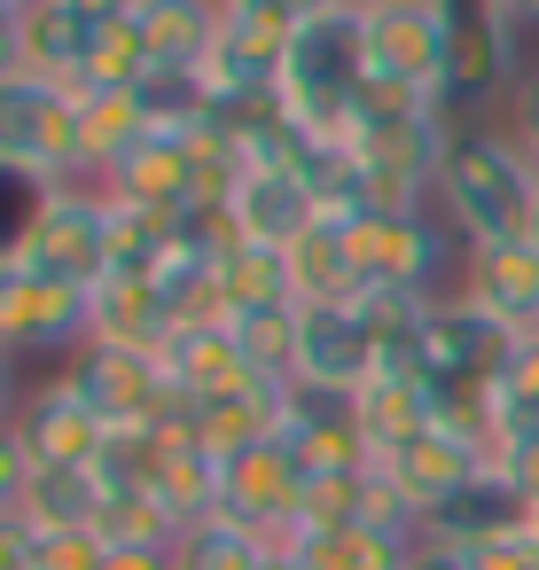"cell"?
Wrapping results in <instances>:
<instances>
[{
    "mask_svg": "<svg viewBox=\"0 0 539 570\" xmlns=\"http://www.w3.org/2000/svg\"><path fill=\"white\" fill-rule=\"evenodd\" d=\"M438 219L453 227L461 250L531 243L539 165L516 149V134H500V126H453L445 165H438Z\"/></svg>",
    "mask_w": 539,
    "mask_h": 570,
    "instance_id": "cell-1",
    "label": "cell"
},
{
    "mask_svg": "<svg viewBox=\"0 0 539 570\" xmlns=\"http://www.w3.org/2000/svg\"><path fill=\"white\" fill-rule=\"evenodd\" d=\"M282 110L313 134V141H344L352 118H360V95H367V24L352 0L305 17L290 56H282V79H274Z\"/></svg>",
    "mask_w": 539,
    "mask_h": 570,
    "instance_id": "cell-2",
    "label": "cell"
},
{
    "mask_svg": "<svg viewBox=\"0 0 539 570\" xmlns=\"http://www.w3.org/2000/svg\"><path fill=\"white\" fill-rule=\"evenodd\" d=\"M0 165L32 173L48 188L95 180L87 173V149H79V95L56 87V79H32V71L0 79Z\"/></svg>",
    "mask_w": 539,
    "mask_h": 570,
    "instance_id": "cell-3",
    "label": "cell"
},
{
    "mask_svg": "<svg viewBox=\"0 0 539 570\" xmlns=\"http://www.w3.org/2000/svg\"><path fill=\"white\" fill-rule=\"evenodd\" d=\"M95 336V289L32 274L24 258H0V352L17 360H71Z\"/></svg>",
    "mask_w": 539,
    "mask_h": 570,
    "instance_id": "cell-4",
    "label": "cell"
},
{
    "mask_svg": "<svg viewBox=\"0 0 539 570\" xmlns=\"http://www.w3.org/2000/svg\"><path fill=\"white\" fill-rule=\"evenodd\" d=\"M360 24H367V79L438 102L453 63V17L438 0H375V9H360Z\"/></svg>",
    "mask_w": 539,
    "mask_h": 570,
    "instance_id": "cell-5",
    "label": "cell"
},
{
    "mask_svg": "<svg viewBox=\"0 0 539 570\" xmlns=\"http://www.w3.org/2000/svg\"><path fill=\"white\" fill-rule=\"evenodd\" d=\"M32 274H56L71 289H95L110 274V196L102 180H71V188H48L40 219H32V243L17 250Z\"/></svg>",
    "mask_w": 539,
    "mask_h": 570,
    "instance_id": "cell-6",
    "label": "cell"
},
{
    "mask_svg": "<svg viewBox=\"0 0 539 570\" xmlns=\"http://www.w3.org/2000/svg\"><path fill=\"white\" fill-rule=\"evenodd\" d=\"M445 258H453V227L430 219V212H360V219H352V266H360V289L438 297Z\"/></svg>",
    "mask_w": 539,
    "mask_h": 570,
    "instance_id": "cell-7",
    "label": "cell"
},
{
    "mask_svg": "<svg viewBox=\"0 0 539 570\" xmlns=\"http://www.w3.org/2000/svg\"><path fill=\"white\" fill-rule=\"evenodd\" d=\"M110 430H157L173 414V383L157 367V352H126V344H79L56 367Z\"/></svg>",
    "mask_w": 539,
    "mask_h": 570,
    "instance_id": "cell-8",
    "label": "cell"
},
{
    "mask_svg": "<svg viewBox=\"0 0 539 570\" xmlns=\"http://www.w3.org/2000/svg\"><path fill=\"white\" fill-rule=\"evenodd\" d=\"M508 352H516L508 321H492L461 289L430 297V313H422V375H430V391H477V383H492L508 367Z\"/></svg>",
    "mask_w": 539,
    "mask_h": 570,
    "instance_id": "cell-9",
    "label": "cell"
},
{
    "mask_svg": "<svg viewBox=\"0 0 539 570\" xmlns=\"http://www.w3.org/2000/svg\"><path fill=\"white\" fill-rule=\"evenodd\" d=\"M375 469L391 476V492L406 500V515L422 523L430 508H445L461 484H477L484 469H492V453L469 438V430H453V422H430V430H414L406 445H391V453H375Z\"/></svg>",
    "mask_w": 539,
    "mask_h": 570,
    "instance_id": "cell-10",
    "label": "cell"
},
{
    "mask_svg": "<svg viewBox=\"0 0 539 570\" xmlns=\"http://www.w3.org/2000/svg\"><path fill=\"white\" fill-rule=\"evenodd\" d=\"M297 508H305V469H297V453L282 438L227 453V476H219V515L227 523H243L258 539H290Z\"/></svg>",
    "mask_w": 539,
    "mask_h": 570,
    "instance_id": "cell-11",
    "label": "cell"
},
{
    "mask_svg": "<svg viewBox=\"0 0 539 570\" xmlns=\"http://www.w3.org/2000/svg\"><path fill=\"white\" fill-rule=\"evenodd\" d=\"M17 430H24L32 461H56V469H95V461H102V445H110V422H102V414H95L63 375H48V383H32V391H24Z\"/></svg>",
    "mask_w": 539,
    "mask_h": 570,
    "instance_id": "cell-12",
    "label": "cell"
},
{
    "mask_svg": "<svg viewBox=\"0 0 539 570\" xmlns=\"http://www.w3.org/2000/svg\"><path fill=\"white\" fill-rule=\"evenodd\" d=\"M375 375V328L352 305H297V383H336L360 391Z\"/></svg>",
    "mask_w": 539,
    "mask_h": 570,
    "instance_id": "cell-13",
    "label": "cell"
},
{
    "mask_svg": "<svg viewBox=\"0 0 539 570\" xmlns=\"http://www.w3.org/2000/svg\"><path fill=\"white\" fill-rule=\"evenodd\" d=\"M102 188L118 204H141V212H196L204 204V180H196V134H149L134 157H118L102 173Z\"/></svg>",
    "mask_w": 539,
    "mask_h": 570,
    "instance_id": "cell-14",
    "label": "cell"
},
{
    "mask_svg": "<svg viewBox=\"0 0 539 570\" xmlns=\"http://www.w3.org/2000/svg\"><path fill=\"white\" fill-rule=\"evenodd\" d=\"M313 219H321V204H313V188H305L297 173L251 165V173H235V188H227V227H235V243L290 250Z\"/></svg>",
    "mask_w": 539,
    "mask_h": 570,
    "instance_id": "cell-15",
    "label": "cell"
},
{
    "mask_svg": "<svg viewBox=\"0 0 539 570\" xmlns=\"http://www.w3.org/2000/svg\"><path fill=\"white\" fill-rule=\"evenodd\" d=\"M157 367H165L173 399H219V391L258 383L251 360H243V344H235V321H180V328L165 336Z\"/></svg>",
    "mask_w": 539,
    "mask_h": 570,
    "instance_id": "cell-16",
    "label": "cell"
},
{
    "mask_svg": "<svg viewBox=\"0 0 539 570\" xmlns=\"http://www.w3.org/2000/svg\"><path fill=\"white\" fill-rule=\"evenodd\" d=\"M282 383H243V391H219V399H173V422L188 438H204L219 461L243 453V445H266L282 438Z\"/></svg>",
    "mask_w": 539,
    "mask_h": 570,
    "instance_id": "cell-17",
    "label": "cell"
},
{
    "mask_svg": "<svg viewBox=\"0 0 539 570\" xmlns=\"http://www.w3.org/2000/svg\"><path fill=\"white\" fill-rule=\"evenodd\" d=\"M508 531H531V500L516 492V476L500 461L477 484H461L445 508L422 515V539H445V547H484V539H508Z\"/></svg>",
    "mask_w": 539,
    "mask_h": 570,
    "instance_id": "cell-18",
    "label": "cell"
},
{
    "mask_svg": "<svg viewBox=\"0 0 539 570\" xmlns=\"http://www.w3.org/2000/svg\"><path fill=\"white\" fill-rule=\"evenodd\" d=\"M461 297L508 321L516 336L539 328V243H500V250H461Z\"/></svg>",
    "mask_w": 539,
    "mask_h": 570,
    "instance_id": "cell-19",
    "label": "cell"
},
{
    "mask_svg": "<svg viewBox=\"0 0 539 570\" xmlns=\"http://www.w3.org/2000/svg\"><path fill=\"white\" fill-rule=\"evenodd\" d=\"M219 476H227V461L204 445V438H188L173 414H165V453H157V476H149V500L188 531V523H204V515H219Z\"/></svg>",
    "mask_w": 539,
    "mask_h": 570,
    "instance_id": "cell-20",
    "label": "cell"
},
{
    "mask_svg": "<svg viewBox=\"0 0 539 570\" xmlns=\"http://www.w3.org/2000/svg\"><path fill=\"white\" fill-rule=\"evenodd\" d=\"M173 305L149 274H102L95 282V336L87 344H126V352H165Z\"/></svg>",
    "mask_w": 539,
    "mask_h": 570,
    "instance_id": "cell-21",
    "label": "cell"
},
{
    "mask_svg": "<svg viewBox=\"0 0 539 570\" xmlns=\"http://www.w3.org/2000/svg\"><path fill=\"white\" fill-rule=\"evenodd\" d=\"M282 258H290L297 305H352V297H367L360 266H352V219H313Z\"/></svg>",
    "mask_w": 539,
    "mask_h": 570,
    "instance_id": "cell-22",
    "label": "cell"
},
{
    "mask_svg": "<svg viewBox=\"0 0 539 570\" xmlns=\"http://www.w3.org/2000/svg\"><path fill=\"white\" fill-rule=\"evenodd\" d=\"M352 422H360V445L375 461V453H391V445H406L414 430L438 422V391L414 383V375H367L352 391Z\"/></svg>",
    "mask_w": 539,
    "mask_h": 570,
    "instance_id": "cell-23",
    "label": "cell"
},
{
    "mask_svg": "<svg viewBox=\"0 0 539 570\" xmlns=\"http://www.w3.org/2000/svg\"><path fill=\"white\" fill-rule=\"evenodd\" d=\"M95 24L79 0H32L24 9V71L32 79H56V87H79L87 71V48H95Z\"/></svg>",
    "mask_w": 539,
    "mask_h": 570,
    "instance_id": "cell-24",
    "label": "cell"
},
{
    "mask_svg": "<svg viewBox=\"0 0 539 570\" xmlns=\"http://www.w3.org/2000/svg\"><path fill=\"white\" fill-rule=\"evenodd\" d=\"M79 95V149H87V173L102 180L118 157H134L149 141V110H141V87H71Z\"/></svg>",
    "mask_w": 539,
    "mask_h": 570,
    "instance_id": "cell-25",
    "label": "cell"
},
{
    "mask_svg": "<svg viewBox=\"0 0 539 570\" xmlns=\"http://www.w3.org/2000/svg\"><path fill=\"white\" fill-rule=\"evenodd\" d=\"M134 24H141L157 63L204 71L212 48H219V0H134Z\"/></svg>",
    "mask_w": 539,
    "mask_h": 570,
    "instance_id": "cell-26",
    "label": "cell"
},
{
    "mask_svg": "<svg viewBox=\"0 0 539 570\" xmlns=\"http://www.w3.org/2000/svg\"><path fill=\"white\" fill-rule=\"evenodd\" d=\"M219 305H227V321H243V313H282V305H297V282H290V258L282 250H266V243H227L219 258Z\"/></svg>",
    "mask_w": 539,
    "mask_h": 570,
    "instance_id": "cell-27",
    "label": "cell"
},
{
    "mask_svg": "<svg viewBox=\"0 0 539 570\" xmlns=\"http://www.w3.org/2000/svg\"><path fill=\"white\" fill-rule=\"evenodd\" d=\"M95 515H102V476L95 469L32 461V484H24V508H17L24 531H95Z\"/></svg>",
    "mask_w": 539,
    "mask_h": 570,
    "instance_id": "cell-28",
    "label": "cell"
},
{
    "mask_svg": "<svg viewBox=\"0 0 539 570\" xmlns=\"http://www.w3.org/2000/svg\"><path fill=\"white\" fill-rule=\"evenodd\" d=\"M414 539H422V531H391V523H367V515H352V523L305 531V539H297V554H305L313 570H406Z\"/></svg>",
    "mask_w": 539,
    "mask_h": 570,
    "instance_id": "cell-29",
    "label": "cell"
},
{
    "mask_svg": "<svg viewBox=\"0 0 539 570\" xmlns=\"http://www.w3.org/2000/svg\"><path fill=\"white\" fill-rule=\"evenodd\" d=\"M149 71H157V56H149L141 24H134V9L102 17V24H95V48H87V71H79V87H141Z\"/></svg>",
    "mask_w": 539,
    "mask_h": 570,
    "instance_id": "cell-30",
    "label": "cell"
},
{
    "mask_svg": "<svg viewBox=\"0 0 539 570\" xmlns=\"http://www.w3.org/2000/svg\"><path fill=\"white\" fill-rule=\"evenodd\" d=\"M141 110H149V134H204V126H212V79L157 63V71L141 79Z\"/></svg>",
    "mask_w": 539,
    "mask_h": 570,
    "instance_id": "cell-31",
    "label": "cell"
},
{
    "mask_svg": "<svg viewBox=\"0 0 539 570\" xmlns=\"http://www.w3.org/2000/svg\"><path fill=\"white\" fill-rule=\"evenodd\" d=\"M258 562H266V539L227 515H204L173 539V570H258Z\"/></svg>",
    "mask_w": 539,
    "mask_h": 570,
    "instance_id": "cell-32",
    "label": "cell"
},
{
    "mask_svg": "<svg viewBox=\"0 0 539 570\" xmlns=\"http://www.w3.org/2000/svg\"><path fill=\"white\" fill-rule=\"evenodd\" d=\"M235 344H243V360H251L258 383H297V305H282V313H243V321H235Z\"/></svg>",
    "mask_w": 539,
    "mask_h": 570,
    "instance_id": "cell-33",
    "label": "cell"
},
{
    "mask_svg": "<svg viewBox=\"0 0 539 570\" xmlns=\"http://www.w3.org/2000/svg\"><path fill=\"white\" fill-rule=\"evenodd\" d=\"M95 539H102V547H157V554H173L180 523H173V515H165L149 492H102Z\"/></svg>",
    "mask_w": 539,
    "mask_h": 570,
    "instance_id": "cell-34",
    "label": "cell"
},
{
    "mask_svg": "<svg viewBox=\"0 0 539 570\" xmlns=\"http://www.w3.org/2000/svg\"><path fill=\"white\" fill-rule=\"evenodd\" d=\"M40 204H48V180H32V173H9V165H0V258H17V250L32 243Z\"/></svg>",
    "mask_w": 539,
    "mask_h": 570,
    "instance_id": "cell-35",
    "label": "cell"
},
{
    "mask_svg": "<svg viewBox=\"0 0 539 570\" xmlns=\"http://www.w3.org/2000/svg\"><path fill=\"white\" fill-rule=\"evenodd\" d=\"M102 554L95 531H32V570H102Z\"/></svg>",
    "mask_w": 539,
    "mask_h": 570,
    "instance_id": "cell-36",
    "label": "cell"
},
{
    "mask_svg": "<svg viewBox=\"0 0 539 570\" xmlns=\"http://www.w3.org/2000/svg\"><path fill=\"white\" fill-rule=\"evenodd\" d=\"M24 484H32V445L17 422H0V515L24 508Z\"/></svg>",
    "mask_w": 539,
    "mask_h": 570,
    "instance_id": "cell-37",
    "label": "cell"
},
{
    "mask_svg": "<svg viewBox=\"0 0 539 570\" xmlns=\"http://www.w3.org/2000/svg\"><path fill=\"white\" fill-rule=\"evenodd\" d=\"M469 570H539V531H508V539L469 547Z\"/></svg>",
    "mask_w": 539,
    "mask_h": 570,
    "instance_id": "cell-38",
    "label": "cell"
},
{
    "mask_svg": "<svg viewBox=\"0 0 539 570\" xmlns=\"http://www.w3.org/2000/svg\"><path fill=\"white\" fill-rule=\"evenodd\" d=\"M508 134H516V149L539 165V71H523V79L508 87Z\"/></svg>",
    "mask_w": 539,
    "mask_h": 570,
    "instance_id": "cell-39",
    "label": "cell"
},
{
    "mask_svg": "<svg viewBox=\"0 0 539 570\" xmlns=\"http://www.w3.org/2000/svg\"><path fill=\"white\" fill-rule=\"evenodd\" d=\"M492 461L516 476V492H523V500H531V515H539V430H531V438H516V445H500Z\"/></svg>",
    "mask_w": 539,
    "mask_h": 570,
    "instance_id": "cell-40",
    "label": "cell"
},
{
    "mask_svg": "<svg viewBox=\"0 0 539 570\" xmlns=\"http://www.w3.org/2000/svg\"><path fill=\"white\" fill-rule=\"evenodd\" d=\"M484 9H492V24H500L508 40H531V32H539V0H484Z\"/></svg>",
    "mask_w": 539,
    "mask_h": 570,
    "instance_id": "cell-41",
    "label": "cell"
},
{
    "mask_svg": "<svg viewBox=\"0 0 539 570\" xmlns=\"http://www.w3.org/2000/svg\"><path fill=\"white\" fill-rule=\"evenodd\" d=\"M406 570H469V547H445V539H414Z\"/></svg>",
    "mask_w": 539,
    "mask_h": 570,
    "instance_id": "cell-42",
    "label": "cell"
},
{
    "mask_svg": "<svg viewBox=\"0 0 539 570\" xmlns=\"http://www.w3.org/2000/svg\"><path fill=\"white\" fill-rule=\"evenodd\" d=\"M0 570H32V531L17 515H0Z\"/></svg>",
    "mask_w": 539,
    "mask_h": 570,
    "instance_id": "cell-43",
    "label": "cell"
},
{
    "mask_svg": "<svg viewBox=\"0 0 539 570\" xmlns=\"http://www.w3.org/2000/svg\"><path fill=\"white\" fill-rule=\"evenodd\" d=\"M17 406H24V360L0 352V422H17Z\"/></svg>",
    "mask_w": 539,
    "mask_h": 570,
    "instance_id": "cell-44",
    "label": "cell"
},
{
    "mask_svg": "<svg viewBox=\"0 0 539 570\" xmlns=\"http://www.w3.org/2000/svg\"><path fill=\"white\" fill-rule=\"evenodd\" d=\"M102 570H173V554H157V547H110Z\"/></svg>",
    "mask_w": 539,
    "mask_h": 570,
    "instance_id": "cell-45",
    "label": "cell"
},
{
    "mask_svg": "<svg viewBox=\"0 0 539 570\" xmlns=\"http://www.w3.org/2000/svg\"><path fill=\"white\" fill-rule=\"evenodd\" d=\"M251 9H274V17H290V24H305V17L336 9V0H251Z\"/></svg>",
    "mask_w": 539,
    "mask_h": 570,
    "instance_id": "cell-46",
    "label": "cell"
},
{
    "mask_svg": "<svg viewBox=\"0 0 539 570\" xmlns=\"http://www.w3.org/2000/svg\"><path fill=\"white\" fill-rule=\"evenodd\" d=\"M258 570H313V562L297 554V539H266V562Z\"/></svg>",
    "mask_w": 539,
    "mask_h": 570,
    "instance_id": "cell-47",
    "label": "cell"
},
{
    "mask_svg": "<svg viewBox=\"0 0 539 570\" xmlns=\"http://www.w3.org/2000/svg\"><path fill=\"white\" fill-rule=\"evenodd\" d=\"M352 9H375V0H352Z\"/></svg>",
    "mask_w": 539,
    "mask_h": 570,
    "instance_id": "cell-48",
    "label": "cell"
},
{
    "mask_svg": "<svg viewBox=\"0 0 539 570\" xmlns=\"http://www.w3.org/2000/svg\"><path fill=\"white\" fill-rule=\"evenodd\" d=\"M531 243H539V219H531Z\"/></svg>",
    "mask_w": 539,
    "mask_h": 570,
    "instance_id": "cell-49",
    "label": "cell"
},
{
    "mask_svg": "<svg viewBox=\"0 0 539 570\" xmlns=\"http://www.w3.org/2000/svg\"><path fill=\"white\" fill-rule=\"evenodd\" d=\"M24 9H32V0H24Z\"/></svg>",
    "mask_w": 539,
    "mask_h": 570,
    "instance_id": "cell-50",
    "label": "cell"
}]
</instances>
